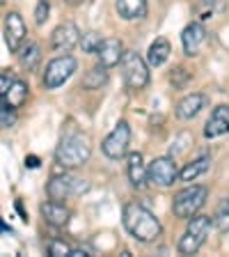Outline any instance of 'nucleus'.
I'll return each mask as SVG.
<instances>
[{
    "instance_id": "nucleus-26",
    "label": "nucleus",
    "mask_w": 229,
    "mask_h": 257,
    "mask_svg": "<svg viewBox=\"0 0 229 257\" xmlns=\"http://www.w3.org/2000/svg\"><path fill=\"white\" fill-rule=\"evenodd\" d=\"M71 250H74V248L62 239H51L48 241V255L51 257H69Z\"/></svg>"
},
{
    "instance_id": "nucleus-29",
    "label": "nucleus",
    "mask_w": 229,
    "mask_h": 257,
    "mask_svg": "<svg viewBox=\"0 0 229 257\" xmlns=\"http://www.w3.org/2000/svg\"><path fill=\"white\" fill-rule=\"evenodd\" d=\"M0 122H3V128L14 126V122H16L14 108H10V106H5V103H3V108H0Z\"/></svg>"
},
{
    "instance_id": "nucleus-8",
    "label": "nucleus",
    "mask_w": 229,
    "mask_h": 257,
    "mask_svg": "<svg viewBox=\"0 0 229 257\" xmlns=\"http://www.w3.org/2000/svg\"><path fill=\"white\" fill-rule=\"evenodd\" d=\"M128 143H131V126H128V124L122 119V122H119L117 126L112 128L110 134L103 138L101 152L108 156V159L117 161V159H122V156L126 154Z\"/></svg>"
},
{
    "instance_id": "nucleus-12",
    "label": "nucleus",
    "mask_w": 229,
    "mask_h": 257,
    "mask_svg": "<svg viewBox=\"0 0 229 257\" xmlns=\"http://www.w3.org/2000/svg\"><path fill=\"white\" fill-rule=\"evenodd\" d=\"M80 30L74 26V23H62V26H58L53 30V35H51V44H53L55 51H71V48L76 46V44H80Z\"/></svg>"
},
{
    "instance_id": "nucleus-20",
    "label": "nucleus",
    "mask_w": 229,
    "mask_h": 257,
    "mask_svg": "<svg viewBox=\"0 0 229 257\" xmlns=\"http://www.w3.org/2000/svg\"><path fill=\"white\" fill-rule=\"evenodd\" d=\"M28 83H23V80H14V85L10 87V92H7L5 96H3V103L5 106H10V108H21L23 103L28 101Z\"/></svg>"
},
{
    "instance_id": "nucleus-11",
    "label": "nucleus",
    "mask_w": 229,
    "mask_h": 257,
    "mask_svg": "<svg viewBox=\"0 0 229 257\" xmlns=\"http://www.w3.org/2000/svg\"><path fill=\"white\" fill-rule=\"evenodd\" d=\"M181 44H183V53L188 58L199 55L202 46L206 44V30H204L202 23H188L181 32Z\"/></svg>"
},
{
    "instance_id": "nucleus-17",
    "label": "nucleus",
    "mask_w": 229,
    "mask_h": 257,
    "mask_svg": "<svg viewBox=\"0 0 229 257\" xmlns=\"http://www.w3.org/2000/svg\"><path fill=\"white\" fill-rule=\"evenodd\" d=\"M206 106V96L199 94V92H192V94L183 96L181 101L176 103V117L179 119H192L195 115H199V110Z\"/></svg>"
},
{
    "instance_id": "nucleus-2",
    "label": "nucleus",
    "mask_w": 229,
    "mask_h": 257,
    "mask_svg": "<svg viewBox=\"0 0 229 257\" xmlns=\"http://www.w3.org/2000/svg\"><path fill=\"white\" fill-rule=\"evenodd\" d=\"M90 154H92V150H90L87 138H83V136H78V134L62 138V143H60L58 150H55V159H58V163L64 168L85 166L87 161H90Z\"/></svg>"
},
{
    "instance_id": "nucleus-5",
    "label": "nucleus",
    "mask_w": 229,
    "mask_h": 257,
    "mask_svg": "<svg viewBox=\"0 0 229 257\" xmlns=\"http://www.w3.org/2000/svg\"><path fill=\"white\" fill-rule=\"evenodd\" d=\"M149 62H144L140 53L126 51L122 58V76L128 90H144L149 85Z\"/></svg>"
},
{
    "instance_id": "nucleus-32",
    "label": "nucleus",
    "mask_w": 229,
    "mask_h": 257,
    "mask_svg": "<svg viewBox=\"0 0 229 257\" xmlns=\"http://www.w3.org/2000/svg\"><path fill=\"white\" fill-rule=\"evenodd\" d=\"M69 257H87V252H85V250H80V248H74Z\"/></svg>"
},
{
    "instance_id": "nucleus-3",
    "label": "nucleus",
    "mask_w": 229,
    "mask_h": 257,
    "mask_svg": "<svg viewBox=\"0 0 229 257\" xmlns=\"http://www.w3.org/2000/svg\"><path fill=\"white\" fill-rule=\"evenodd\" d=\"M208 198L206 186H199V184H192V186H186L183 191H179L172 200V211H174L176 218L190 220L192 216H197V211L204 207Z\"/></svg>"
},
{
    "instance_id": "nucleus-13",
    "label": "nucleus",
    "mask_w": 229,
    "mask_h": 257,
    "mask_svg": "<svg viewBox=\"0 0 229 257\" xmlns=\"http://www.w3.org/2000/svg\"><path fill=\"white\" fill-rule=\"evenodd\" d=\"M126 172H128V182L133 184L135 188H144L149 184V166H144L140 152H131L128 154Z\"/></svg>"
},
{
    "instance_id": "nucleus-6",
    "label": "nucleus",
    "mask_w": 229,
    "mask_h": 257,
    "mask_svg": "<svg viewBox=\"0 0 229 257\" xmlns=\"http://www.w3.org/2000/svg\"><path fill=\"white\" fill-rule=\"evenodd\" d=\"M87 191H90L87 179H80V177H74V175H58L46 186L48 198L58 200V202H62L67 198H78V195H83Z\"/></svg>"
},
{
    "instance_id": "nucleus-30",
    "label": "nucleus",
    "mask_w": 229,
    "mask_h": 257,
    "mask_svg": "<svg viewBox=\"0 0 229 257\" xmlns=\"http://www.w3.org/2000/svg\"><path fill=\"white\" fill-rule=\"evenodd\" d=\"M14 85V76L10 74V71H3V74H0V96H5L7 92H10V87Z\"/></svg>"
},
{
    "instance_id": "nucleus-10",
    "label": "nucleus",
    "mask_w": 229,
    "mask_h": 257,
    "mask_svg": "<svg viewBox=\"0 0 229 257\" xmlns=\"http://www.w3.org/2000/svg\"><path fill=\"white\" fill-rule=\"evenodd\" d=\"M26 23L19 12H7L5 14V44L12 53H19L26 44Z\"/></svg>"
},
{
    "instance_id": "nucleus-31",
    "label": "nucleus",
    "mask_w": 229,
    "mask_h": 257,
    "mask_svg": "<svg viewBox=\"0 0 229 257\" xmlns=\"http://www.w3.org/2000/svg\"><path fill=\"white\" fill-rule=\"evenodd\" d=\"M26 166L28 168H39V159L37 156H26Z\"/></svg>"
},
{
    "instance_id": "nucleus-7",
    "label": "nucleus",
    "mask_w": 229,
    "mask_h": 257,
    "mask_svg": "<svg viewBox=\"0 0 229 257\" xmlns=\"http://www.w3.org/2000/svg\"><path fill=\"white\" fill-rule=\"evenodd\" d=\"M76 67H78V62H76L74 55H58V58H53L46 64V71H44V87L46 90H58L60 85H64L71 78Z\"/></svg>"
},
{
    "instance_id": "nucleus-19",
    "label": "nucleus",
    "mask_w": 229,
    "mask_h": 257,
    "mask_svg": "<svg viewBox=\"0 0 229 257\" xmlns=\"http://www.w3.org/2000/svg\"><path fill=\"white\" fill-rule=\"evenodd\" d=\"M170 53H172L170 42H167L165 37H158L149 46V51H147V62H149V67H160V64L167 62Z\"/></svg>"
},
{
    "instance_id": "nucleus-28",
    "label": "nucleus",
    "mask_w": 229,
    "mask_h": 257,
    "mask_svg": "<svg viewBox=\"0 0 229 257\" xmlns=\"http://www.w3.org/2000/svg\"><path fill=\"white\" fill-rule=\"evenodd\" d=\"M48 12H51V3H48V0H39L37 7H35V23H37V26L46 23Z\"/></svg>"
},
{
    "instance_id": "nucleus-1",
    "label": "nucleus",
    "mask_w": 229,
    "mask_h": 257,
    "mask_svg": "<svg viewBox=\"0 0 229 257\" xmlns=\"http://www.w3.org/2000/svg\"><path fill=\"white\" fill-rule=\"evenodd\" d=\"M122 223L128 234L133 236V239H138L140 243H151V241H156L160 236V232H163L160 220L151 214L149 209L138 202H128L126 207H124Z\"/></svg>"
},
{
    "instance_id": "nucleus-23",
    "label": "nucleus",
    "mask_w": 229,
    "mask_h": 257,
    "mask_svg": "<svg viewBox=\"0 0 229 257\" xmlns=\"http://www.w3.org/2000/svg\"><path fill=\"white\" fill-rule=\"evenodd\" d=\"M106 83H108V67H103V64L90 69L83 76V87L85 90H101Z\"/></svg>"
},
{
    "instance_id": "nucleus-14",
    "label": "nucleus",
    "mask_w": 229,
    "mask_h": 257,
    "mask_svg": "<svg viewBox=\"0 0 229 257\" xmlns=\"http://www.w3.org/2000/svg\"><path fill=\"white\" fill-rule=\"evenodd\" d=\"M124 46H122V42H119L117 37H108V39H103V44H101V48H99V53H96V58H99V64H103V67H115V64H119L122 62V58H124Z\"/></svg>"
},
{
    "instance_id": "nucleus-9",
    "label": "nucleus",
    "mask_w": 229,
    "mask_h": 257,
    "mask_svg": "<svg viewBox=\"0 0 229 257\" xmlns=\"http://www.w3.org/2000/svg\"><path fill=\"white\" fill-rule=\"evenodd\" d=\"M179 179V170L172 156H158L149 163V184L158 188H167Z\"/></svg>"
},
{
    "instance_id": "nucleus-22",
    "label": "nucleus",
    "mask_w": 229,
    "mask_h": 257,
    "mask_svg": "<svg viewBox=\"0 0 229 257\" xmlns=\"http://www.w3.org/2000/svg\"><path fill=\"white\" fill-rule=\"evenodd\" d=\"M19 60H21V67L28 71H32L42 60V48H39L37 42H28L26 46L19 51Z\"/></svg>"
},
{
    "instance_id": "nucleus-15",
    "label": "nucleus",
    "mask_w": 229,
    "mask_h": 257,
    "mask_svg": "<svg viewBox=\"0 0 229 257\" xmlns=\"http://www.w3.org/2000/svg\"><path fill=\"white\" fill-rule=\"evenodd\" d=\"M224 134H229V106H215L206 126H204V136L206 138H218V136Z\"/></svg>"
},
{
    "instance_id": "nucleus-4",
    "label": "nucleus",
    "mask_w": 229,
    "mask_h": 257,
    "mask_svg": "<svg viewBox=\"0 0 229 257\" xmlns=\"http://www.w3.org/2000/svg\"><path fill=\"white\" fill-rule=\"evenodd\" d=\"M211 225H213L211 216H192L188 220V227L183 232V236L179 239L176 250L181 252V255H195L204 246V241H206L208 232H211Z\"/></svg>"
},
{
    "instance_id": "nucleus-27",
    "label": "nucleus",
    "mask_w": 229,
    "mask_h": 257,
    "mask_svg": "<svg viewBox=\"0 0 229 257\" xmlns=\"http://www.w3.org/2000/svg\"><path fill=\"white\" fill-rule=\"evenodd\" d=\"M188 78H190V74H188L186 67H176V69H172V74H170V83L174 87H183L188 83Z\"/></svg>"
},
{
    "instance_id": "nucleus-24",
    "label": "nucleus",
    "mask_w": 229,
    "mask_h": 257,
    "mask_svg": "<svg viewBox=\"0 0 229 257\" xmlns=\"http://www.w3.org/2000/svg\"><path fill=\"white\" fill-rule=\"evenodd\" d=\"M213 225L220 234H227L229 232V198H222L213 214Z\"/></svg>"
},
{
    "instance_id": "nucleus-25",
    "label": "nucleus",
    "mask_w": 229,
    "mask_h": 257,
    "mask_svg": "<svg viewBox=\"0 0 229 257\" xmlns=\"http://www.w3.org/2000/svg\"><path fill=\"white\" fill-rule=\"evenodd\" d=\"M101 44H103V39H101V35L99 32H85L83 35V39H80V46H83V51L85 53H99V48H101Z\"/></svg>"
},
{
    "instance_id": "nucleus-18",
    "label": "nucleus",
    "mask_w": 229,
    "mask_h": 257,
    "mask_svg": "<svg viewBox=\"0 0 229 257\" xmlns=\"http://www.w3.org/2000/svg\"><path fill=\"white\" fill-rule=\"evenodd\" d=\"M115 7H117V14L122 16L124 21H138V19L147 16L149 3L147 0H117Z\"/></svg>"
},
{
    "instance_id": "nucleus-16",
    "label": "nucleus",
    "mask_w": 229,
    "mask_h": 257,
    "mask_svg": "<svg viewBox=\"0 0 229 257\" xmlns=\"http://www.w3.org/2000/svg\"><path fill=\"white\" fill-rule=\"evenodd\" d=\"M39 211H42L44 220H46L48 225H53V227H64V225L69 223V218H71V211L64 207L62 202H58V200L44 202L42 207H39Z\"/></svg>"
},
{
    "instance_id": "nucleus-21",
    "label": "nucleus",
    "mask_w": 229,
    "mask_h": 257,
    "mask_svg": "<svg viewBox=\"0 0 229 257\" xmlns=\"http://www.w3.org/2000/svg\"><path fill=\"white\" fill-rule=\"evenodd\" d=\"M208 163H211V156L208 154L190 161V163H186V168L179 172V179H181V182H192V179H197L199 175H204V172L208 170Z\"/></svg>"
}]
</instances>
